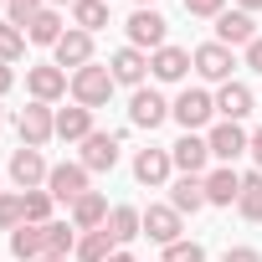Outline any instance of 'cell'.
Listing matches in <instances>:
<instances>
[{"mask_svg": "<svg viewBox=\"0 0 262 262\" xmlns=\"http://www.w3.org/2000/svg\"><path fill=\"white\" fill-rule=\"evenodd\" d=\"M236 11H247V16H252V11H262V0H236Z\"/></svg>", "mask_w": 262, "mask_h": 262, "instance_id": "41", "label": "cell"}, {"mask_svg": "<svg viewBox=\"0 0 262 262\" xmlns=\"http://www.w3.org/2000/svg\"><path fill=\"white\" fill-rule=\"evenodd\" d=\"M26 88L36 103H57L62 93H72V72H62L57 62H41V67H26Z\"/></svg>", "mask_w": 262, "mask_h": 262, "instance_id": "6", "label": "cell"}, {"mask_svg": "<svg viewBox=\"0 0 262 262\" xmlns=\"http://www.w3.org/2000/svg\"><path fill=\"white\" fill-rule=\"evenodd\" d=\"M170 118L185 128V134H195V128H211V118H216V98H211L206 88H185V93L170 103Z\"/></svg>", "mask_w": 262, "mask_h": 262, "instance_id": "2", "label": "cell"}, {"mask_svg": "<svg viewBox=\"0 0 262 262\" xmlns=\"http://www.w3.org/2000/svg\"><path fill=\"white\" fill-rule=\"evenodd\" d=\"M190 62H195V72H201L206 82H231L236 52H231V47H221V41H206V47H195V52H190Z\"/></svg>", "mask_w": 262, "mask_h": 262, "instance_id": "8", "label": "cell"}, {"mask_svg": "<svg viewBox=\"0 0 262 262\" xmlns=\"http://www.w3.org/2000/svg\"><path fill=\"white\" fill-rule=\"evenodd\" d=\"M77 252V226L72 221H47V257H72Z\"/></svg>", "mask_w": 262, "mask_h": 262, "instance_id": "29", "label": "cell"}, {"mask_svg": "<svg viewBox=\"0 0 262 262\" xmlns=\"http://www.w3.org/2000/svg\"><path fill=\"white\" fill-rule=\"evenodd\" d=\"M170 118V103H165V93H155V88H134V98H128V123L134 128H155Z\"/></svg>", "mask_w": 262, "mask_h": 262, "instance_id": "7", "label": "cell"}, {"mask_svg": "<svg viewBox=\"0 0 262 262\" xmlns=\"http://www.w3.org/2000/svg\"><path fill=\"white\" fill-rule=\"evenodd\" d=\"M41 11H47V0H6V21H11V26H21V31H26Z\"/></svg>", "mask_w": 262, "mask_h": 262, "instance_id": "33", "label": "cell"}, {"mask_svg": "<svg viewBox=\"0 0 262 262\" xmlns=\"http://www.w3.org/2000/svg\"><path fill=\"white\" fill-rule=\"evenodd\" d=\"M236 195H242V175L231 165L206 170V206H236Z\"/></svg>", "mask_w": 262, "mask_h": 262, "instance_id": "20", "label": "cell"}, {"mask_svg": "<svg viewBox=\"0 0 262 262\" xmlns=\"http://www.w3.org/2000/svg\"><path fill=\"white\" fill-rule=\"evenodd\" d=\"M21 195H26V221L47 226L52 221V190H21Z\"/></svg>", "mask_w": 262, "mask_h": 262, "instance_id": "34", "label": "cell"}, {"mask_svg": "<svg viewBox=\"0 0 262 262\" xmlns=\"http://www.w3.org/2000/svg\"><path fill=\"white\" fill-rule=\"evenodd\" d=\"M123 31H128V47H139V52H149V57H155L160 47H170V41H165V36H170V21H165L155 6H139L134 16L123 21Z\"/></svg>", "mask_w": 262, "mask_h": 262, "instance_id": "1", "label": "cell"}, {"mask_svg": "<svg viewBox=\"0 0 262 262\" xmlns=\"http://www.w3.org/2000/svg\"><path fill=\"white\" fill-rule=\"evenodd\" d=\"M52 62H57L62 72H67V67H72V72H77V67H88V62H93V36H88V31H77V26H67V36L52 47Z\"/></svg>", "mask_w": 262, "mask_h": 262, "instance_id": "14", "label": "cell"}, {"mask_svg": "<svg viewBox=\"0 0 262 262\" xmlns=\"http://www.w3.org/2000/svg\"><path fill=\"white\" fill-rule=\"evenodd\" d=\"M236 211H242L247 221H262V170L242 175V195H236Z\"/></svg>", "mask_w": 262, "mask_h": 262, "instance_id": "30", "label": "cell"}, {"mask_svg": "<svg viewBox=\"0 0 262 262\" xmlns=\"http://www.w3.org/2000/svg\"><path fill=\"white\" fill-rule=\"evenodd\" d=\"M216 41H221V47H242V52H247V47L257 41V21H252L247 11H221V16H216Z\"/></svg>", "mask_w": 262, "mask_h": 262, "instance_id": "13", "label": "cell"}, {"mask_svg": "<svg viewBox=\"0 0 262 262\" xmlns=\"http://www.w3.org/2000/svg\"><path fill=\"white\" fill-rule=\"evenodd\" d=\"M252 160H257V170H262V128H252V149H247Z\"/></svg>", "mask_w": 262, "mask_h": 262, "instance_id": "40", "label": "cell"}, {"mask_svg": "<svg viewBox=\"0 0 262 262\" xmlns=\"http://www.w3.org/2000/svg\"><path fill=\"white\" fill-rule=\"evenodd\" d=\"M82 165H88V175H98V170H113L118 165V134H93L82 139Z\"/></svg>", "mask_w": 262, "mask_h": 262, "instance_id": "18", "label": "cell"}, {"mask_svg": "<svg viewBox=\"0 0 262 262\" xmlns=\"http://www.w3.org/2000/svg\"><path fill=\"white\" fill-rule=\"evenodd\" d=\"M165 262H206V247H201V242H190V236H180V242H170V247H165Z\"/></svg>", "mask_w": 262, "mask_h": 262, "instance_id": "35", "label": "cell"}, {"mask_svg": "<svg viewBox=\"0 0 262 262\" xmlns=\"http://www.w3.org/2000/svg\"><path fill=\"white\" fill-rule=\"evenodd\" d=\"M170 160H175L180 175H206V165H211V144H206L201 134H180V139L170 144Z\"/></svg>", "mask_w": 262, "mask_h": 262, "instance_id": "11", "label": "cell"}, {"mask_svg": "<svg viewBox=\"0 0 262 262\" xmlns=\"http://www.w3.org/2000/svg\"><path fill=\"white\" fill-rule=\"evenodd\" d=\"M103 231L113 236V247H128L134 236H144V211H134V206H113Z\"/></svg>", "mask_w": 262, "mask_h": 262, "instance_id": "23", "label": "cell"}, {"mask_svg": "<svg viewBox=\"0 0 262 262\" xmlns=\"http://www.w3.org/2000/svg\"><path fill=\"white\" fill-rule=\"evenodd\" d=\"M185 11H190V16H206V21H216V16L226 11V0H185Z\"/></svg>", "mask_w": 262, "mask_h": 262, "instance_id": "36", "label": "cell"}, {"mask_svg": "<svg viewBox=\"0 0 262 262\" xmlns=\"http://www.w3.org/2000/svg\"><path fill=\"white\" fill-rule=\"evenodd\" d=\"M62 36H67V31H62V11H57V6H47V11L26 26V41H36V47H57Z\"/></svg>", "mask_w": 262, "mask_h": 262, "instance_id": "26", "label": "cell"}, {"mask_svg": "<svg viewBox=\"0 0 262 262\" xmlns=\"http://www.w3.org/2000/svg\"><path fill=\"white\" fill-rule=\"evenodd\" d=\"M190 67H195V62H190L185 47H160V52L149 57V77H155V82H185Z\"/></svg>", "mask_w": 262, "mask_h": 262, "instance_id": "15", "label": "cell"}, {"mask_svg": "<svg viewBox=\"0 0 262 262\" xmlns=\"http://www.w3.org/2000/svg\"><path fill=\"white\" fill-rule=\"evenodd\" d=\"M0 128H6V113H0Z\"/></svg>", "mask_w": 262, "mask_h": 262, "instance_id": "45", "label": "cell"}, {"mask_svg": "<svg viewBox=\"0 0 262 262\" xmlns=\"http://www.w3.org/2000/svg\"><path fill=\"white\" fill-rule=\"evenodd\" d=\"M139 6H155V0H139Z\"/></svg>", "mask_w": 262, "mask_h": 262, "instance_id": "46", "label": "cell"}, {"mask_svg": "<svg viewBox=\"0 0 262 262\" xmlns=\"http://www.w3.org/2000/svg\"><path fill=\"white\" fill-rule=\"evenodd\" d=\"M26 226V195L21 190H0V231Z\"/></svg>", "mask_w": 262, "mask_h": 262, "instance_id": "31", "label": "cell"}, {"mask_svg": "<svg viewBox=\"0 0 262 262\" xmlns=\"http://www.w3.org/2000/svg\"><path fill=\"white\" fill-rule=\"evenodd\" d=\"M252 103H257V98H252L247 82H221V93H216V113H221L226 123H242V118L252 113Z\"/></svg>", "mask_w": 262, "mask_h": 262, "instance_id": "19", "label": "cell"}, {"mask_svg": "<svg viewBox=\"0 0 262 262\" xmlns=\"http://www.w3.org/2000/svg\"><path fill=\"white\" fill-rule=\"evenodd\" d=\"M247 67H252V72H262V36L247 47Z\"/></svg>", "mask_w": 262, "mask_h": 262, "instance_id": "38", "label": "cell"}, {"mask_svg": "<svg viewBox=\"0 0 262 262\" xmlns=\"http://www.w3.org/2000/svg\"><path fill=\"white\" fill-rule=\"evenodd\" d=\"M108 262H134V252H128V247H118V252H113Z\"/></svg>", "mask_w": 262, "mask_h": 262, "instance_id": "42", "label": "cell"}, {"mask_svg": "<svg viewBox=\"0 0 262 262\" xmlns=\"http://www.w3.org/2000/svg\"><path fill=\"white\" fill-rule=\"evenodd\" d=\"M93 134V108H82V103H72V108H57V139H67V144H82Z\"/></svg>", "mask_w": 262, "mask_h": 262, "instance_id": "24", "label": "cell"}, {"mask_svg": "<svg viewBox=\"0 0 262 262\" xmlns=\"http://www.w3.org/2000/svg\"><path fill=\"white\" fill-rule=\"evenodd\" d=\"M170 170H175L170 149H139V155H134V180L149 185V190H160V185L170 180Z\"/></svg>", "mask_w": 262, "mask_h": 262, "instance_id": "16", "label": "cell"}, {"mask_svg": "<svg viewBox=\"0 0 262 262\" xmlns=\"http://www.w3.org/2000/svg\"><path fill=\"white\" fill-rule=\"evenodd\" d=\"M16 128H21V144H31V149H41L47 139H57V113H52V103H26L21 118H16Z\"/></svg>", "mask_w": 262, "mask_h": 262, "instance_id": "5", "label": "cell"}, {"mask_svg": "<svg viewBox=\"0 0 262 262\" xmlns=\"http://www.w3.org/2000/svg\"><path fill=\"white\" fill-rule=\"evenodd\" d=\"M47 190H52V201H77V195H88V165L82 160H72V165H52V175H47Z\"/></svg>", "mask_w": 262, "mask_h": 262, "instance_id": "10", "label": "cell"}, {"mask_svg": "<svg viewBox=\"0 0 262 262\" xmlns=\"http://www.w3.org/2000/svg\"><path fill=\"white\" fill-rule=\"evenodd\" d=\"M221 262H262V252H257V247H226Z\"/></svg>", "mask_w": 262, "mask_h": 262, "instance_id": "37", "label": "cell"}, {"mask_svg": "<svg viewBox=\"0 0 262 262\" xmlns=\"http://www.w3.org/2000/svg\"><path fill=\"white\" fill-rule=\"evenodd\" d=\"M11 88H16V72H11V62H0V98H6Z\"/></svg>", "mask_w": 262, "mask_h": 262, "instance_id": "39", "label": "cell"}, {"mask_svg": "<svg viewBox=\"0 0 262 262\" xmlns=\"http://www.w3.org/2000/svg\"><path fill=\"white\" fill-rule=\"evenodd\" d=\"M21 57H26V31L0 21V62H21Z\"/></svg>", "mask_w": 262, "mask_h": 262, "instance_id": "32", "label": "cell"}, {"mask_svg": "<svg viewBox=\"0 0 262 262\" xmlns=\"http://www.w3.org/2000/svg\"><path fill=\"white\" fill-rule=\"evenodd\" d=\"M11 257H21V262H36V257H47V226H16L11 231Z\"/></svg>", "mask_w": 262, "mask_h": 262, "instance_id": "25", "label": "cell"}, {"mask_svg": "<svg viewBox=\"0 0 262 262\" xmlns=\"http://www.w3.org/2000/svg\"><path fill=\"white\" fill-rule=\"evenodd\" d=\"M113 72L108 67H98V62H88V67H77L72 72V103H82V108H103L108 98H113Z\"/></svg>", "mask_w": 262, "mask_h": 262, "instance_id": "3", "label": "cell"}, {"mask_svg": "<svg viewBox=\"0 0 262 262\" xmlns=\"http://www.w3.org/2000/svg\"><path fill=\"white\" fill-rule=\"evenodd\" d=\"M180 231H185V221H180L175 206H149V211H144V236H149V242L170 247V242H180Z\"/></svg>", "mask_w": 262, "mask_h": 262, "instance_id": "17", "label": "cell"}, {"mask_svg": "<svg viewBox=\"0 0 262 262\" xmlns=\"http://www.w3.org/2000/svg\"><path fill=\"white\" fill-rule=\"evenodd\" d=\"M0 11H6V0H0Z\"/></svg>", "mask_w": 262, "mask_h": 262, "instance_id": "47", "label": "cell"}, {"mask_svg": "<svg viewBox=\"0 0 262 262\" xmlns=\"http://www.w3.org/2000/svg\"><path fill=\"white\" fill-rule=\"evenodd\" d=\"M170 206H175L180 216L206 211V175H180V180L170 185Z\"/></svg>", "mask_w": 262, "mask_h": 262, "instance_id": "21", "label": "cell"}, {"mask_svg": "<svg viewBox=\"0 0 262 262\" xmlns=\"http://www.w3.org/2000/svg\"><path fill=\"white\" fill-rule=\"evenodd\" d=\"M206 144H211V160H226V165H231V160H242V155L252 149V134H247L242 123H226V118H221V123L206 128Z\"/></svg>", "mask_w": 262, "mask_h": 262, "instance_id": "4", "label": "cell"}, {"mask_svg": "<svg viewBox=\"0 0 262 262\" xmlns=\"http://www.w3.org/2000/svg\"><path fill=\"white\" fill-rule=\"evenodd\" d=\"M72 26L77 31H103L108 26V0H77V6H72Z\"/></svg>", "mask_w": 262, "mask_h": 262, "instance_id": "28", "label": "cell"}, {"mask_svg": "<svg viewBox=\"0 0 262 262\" xmlns=\"http://www.w3.org/2000/svg\"><path fill=\"white\" fill-rule=\"evenodd\" d=\"M47 175H52V165L41 160V149L21 144V149L11 155V180H16V190H41V185H47Z\"/></svg>", "mask_w": 262, "mask_h": 262, "instance_id": "9", "label": "cell"}, {"mask_svg": "<svg viewBox=\"0 0 262 262\" xmlns=\"http://www.w3.org/2000/svg\"><path fill=\"white\" fill-rule=\"evenodd\" d=\"M108 72H113V82L144 88V77H149V52H139V47H118V52L108 57Z\"/></svg>", "mask_w": 262, "mask_h": 262, "instance_id": "12", "label": "cell"}, {"mask_svg": "<svg viewBox=\"0 0 262 262\" xmlns=\"http://www.w3.org/2000/svg\"><path fill=\"white\" fill-rule=\"evenodd\" d=\"M36 262H67V257H36Z\"/></svg>", "mask_w": 262, "mask_h": 262, "instance_id": "44", "label": "cell"}, {"mask_svg": "<svg viewBox=\"0 0 262 262\" xmlns=\"http://www.w3.org/2000/svg\"><path fill=\"white\" fill-rule=\"evenodd\" d=\"M113 252H118V247H113V236H108V231H82L72 257H77V262H108Z\"/></svg>", "mask_w": 262, "mask_h": 262, "instance_id": "27", "label": "cell"}, {"mask_svg": "<svg viewBox=\"0 0 262 262\" xmlns=\"http://www.w3.org/2000/svg\"><path fill=\"white\" fill-rule=\"evenodd\" d=\"M47 6H57V11H62V6H77V0H47Z\"/></svg>", "mask_w": 262, "mask_h": 262, "instance_id": "43", "label": "cell"}, {"mask_svg": "<svg viewBox=\"0 0 262 262\" xmlns=\"http://www.w3.org/2000/svg\"><path fill=\"white\" fill-rule=\"evenodd\" d=\"M108 211H113V206H108L98 190H88V195L72 201V226H77V231H103V226H108Z\"/></svg>", "mask_w": 262, "mask_h": 262, "instance_id": "22", "label": "cell"}]
</instances>
